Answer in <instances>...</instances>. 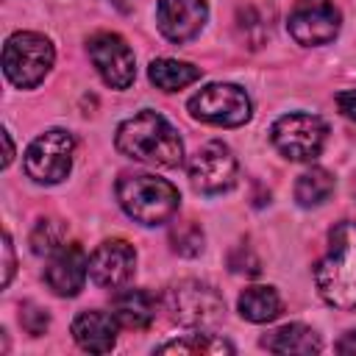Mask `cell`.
Instances as JSON below:
<instances>
[{
	"mask_svg": "<svg viewBox=\"0 0 356 356\" xmlns=\"http://www.w3.org/2000/svg\"><path fill=\"white\" fill-rule=\"evenodd\" d=\"M320 298L334 309H356V220L334 225L325 256L314 270Z\"/></svg>",
	"mask_w": 356,
	"mask_h": 356,
	"instance_id": "1",
	"label": "cell"
},
{
	"mask_svg": "<svg viewBox=\"0 0 356 356\" xmlns=\"http://www.w3.org/2000/svg\"><path fill=\"white\" fill-rule=\"evenodd\" d=\"M117 150L134 161L156 167H178L184 161V145L178 131L156 111H139L117 128Z\"/></svg>",
	"mask_w": 356,
	"mask_h": 356,
	"instance_id": "2",
	"label": "cell"
},
{
	"mask_svg": "<svg viewBox=\"0 0 356 356\" xmlns=\"http://www.w3.org/2000/svg\"><path fill=\"white\" fill-rule=\"evenodd\" d=\"M117 200L131 220L142 225H161L178 211L181 195L164 178L150 172H125L117 181Z\"/></svg>",
	"mask_w": 356,
	"mask_h": 356,
	"instance_id": "3",
	"label": "cell"
},
{
	"mask_svg": "<svg viewBox=\"0 0 356 356\" xmlns=\"http://www.w3.org/2000/svg\"><path fill=\"white\" fill-rule=\"evenodd\" d=\"M53 58H56V53H53V44L47 36L33 33V31H19L6 39L3 72L14 86L31 89L50 72Z\"/></svg>",
	"mask_w": 356,
	"mask_h": 356,
	"instance_id": "4",
	"label": "cell"
},
{
	"mask_svg": "<svg viewBox=\"0 0 356 356\" xmlns=\"http://www.w3.org/2000/svg\"><path fill=\"white\" fill-rule=\"evenodd\" d=\"M325 136H328V125L317 114H306V111L284 114L270 128V139H273L275 150L281 156H286L289 161L317 159L325 145Z\"/></svg>",
	"mask_w": 356,
	"mask_h": 356,
	"instance_id": "5",
	"label": "cell"
},
{
	"mask_svg": "<svg viewBox=\"0 0 356 356\" xmlns=\"http://www.w3.org/2000/svg\"><path fill=\"white\" fill-rule=\"evenodd\" d=\"M167 312L181 325L209 328L222 320L225 300L214 286L203 281H181L167 292Z\"/></svg>",
	"mask_w": 356,
	"mask_h": 356,
	"instance_id": "6",
	"label": "cell"
},
{
	"mask_svg": "<svg viewBox=\"0 0 356 356\" xmlns=\"http://www.w3.org/2000/svg\"><path fill=\"white\" fill-rule=\"evenodd\" d=\"M189 114L209 125L236 128L250 120V97L236 83H209L189 97Z\"/></svg>",
	"mask_w": 356,
	"mask_h": 356,
	"instance_id": "7",
	"label": "cell"
},
{
	"mask_svg": "<svg viewBox=\"0 0 356 356\" xmlns=\"http://www.w3.org/2000/svg\"><path fill=\"white\" fill-rule=\"evenodd\" d=\"M75 139L64 128H50L39 134L25 150V172L36 184H58L72 170Z\"/></svg>",
	"mask_w": 356,
	"mask_h": 356,
	"instance_id": "8",
	"label": "cell"
},
{
	"mask_svg": "<svg viewBox=\"0 0 356 356\" xmlns=\"http://www.w3.org/2000/svg\"><path fill=\"white\" fill-rule=\"evenodd\" d=\"M189 181L203 195L228 192L236 184V159L231 147L222 142H206L197 147V153L189 159Z\"/></svg>",
	"mask_w": 356,
	"mask_h": 356,
	"instance_id": "9",
	"label": "cell"
},
{
	"mask_svg": "<svg viewBox=\"0 0 356 356\" xmlns=\"http://www.w3.org/2000/svg\"><path fill=\"white\" fill-rule=\"evenodd\" d=\"M339 8L334 0H298L295 8L289 11V33L298 44L314 47V44H328L339 33Z\"/></svg>",
	"mask_w": 356,
	"mask_h": 356,
	"instance_id": "10",
	"label": "cell"
},
{
	"mask_svg": "<svg viewBox=\"0 0 356 356\" xmlns=\"http://www.w3.org/2000/svg\"><path fill=\"white\" fill-rule=\"evenodd\" d=\"M89 58L95 64V70L100 72V78L111 86V89H128L136 78V61H134V50L128 47V42L117 33H95L86 44Z\"/></svg>",
	"mask_w": 356,
	"mask_h": 356,
	"instance_id": "11",
	"label": "cell"
},
{
	"mask_svg": "<svg viewBox=\"0 0 356 356\" xmlns=\"http://www.w3.org/2000/svg\"><path fill=\"white\" fill-rule=\"evenodd\" d=\"M136 270V250L125 239H106L89 256V278L97 286L117 289L134 278Z\"/></svg>",
	"mask_w": 356,
	"mask_h": 356,
	"instance_id": "12",
	"label": "cell"
},
{
	"mask_svg": "<svg viewBox=\"0 0 356 356\" xmlns=\"http://www.w3.org/2000/svg\"><path fill=\"white\" fill-rule=\"evenodd\" d=\"M209 17L206 0H159L156 6V22L164 39L184 44L195 39Z\"/></svg>",
	"mask_w": 356,
	"mask_h": 356,
	"instance_id": "13",
	"label": "cell"
},
{
	"mask_svg": "<svg viewBox=\"0 0 356 356\" xmlns=\"http://www.w3.org/2000/svg\"><path fill=\"white\" fill-rule=\"evenodd\" d=\"M86 275H89V256L83 253L81 245H61L58 250L50 253L44 267L47 286L61 298L78 295Z\"/></svg>",
	"mask_w": 356,
	"mask_h": 356,
	"instance_id": "14",
	"label": "cell"
},
{
	"mask_svg": "<svg viewBox=\"0 0 356 356\" xmlns=\"http://www.w3.org/2000/svg\"><path fill=\"white\" fill-rule=\"evenodd\" d=\"M117 317L106 312H81L72 320V339L89 353H108L117 342Z\"/></svg>",
	"mask_w": 356,
	"mask_h": 356,
	"instance_id": "15",
	"label": "cell"
},
{
	"mask_svg": "<svg viewBox=\"0 0 356 356\" xmlns=\"http://www.w3.org/2000/svg\"><path fill=\"white\" fill-rule=\"evenodd\" d=\"M111 314L120 325L142 331L156 317V298L147 289H120L111 298Z\"/></svg>",
	"mask_w": 356,
	"mask_h": 356,
	"instance_id": "16",
	"label": "cell"
},
{
	"mask_svg": "<svg viewBox=\"0 0 356 356\" xmlns=\"http://www.w3.org/2000/svg\"><path fill=\"white\" fill-rule=\"evenodd\" d=\"M261 348H267L273 353H317L323 348V342L309 325L289 323V325H281L273 334H267L261 339Z\"/></svg>",
	"mask_w": 356,
	"mask_h": 356,
	"instance_id": "17",
	"label": "cell"
},
{
	"mask_svg": "<svg viewBox=\"0 0 356 356\" xmlns=\"http://www.w3.org/2000/svg\"><path fill=\"white\" fill-rule=\"evenodd\" d=\"M239 314L250 323H270L281 314V298L273 286H248L239 300Z\"/></svg>",
	"mask_w": 356,
	"mask_h": 356,
	"instance_id": "18",
	"label": "cell"
},
{
	"mask_svg": "<svg viewBox=\"0 0 356 356\" xmlns=\"http://www.w3.org/2000/svg\"><path fill=\"white\" fill-rule=\"evenodd\" d=\"M147 75L161 92H178L184 86L195 83L200 78V70L186 61H175V58H156V61H150Z\"/></svg>",
	"mask_w": 356,
	"mask_h": 356,
	"instance_id": "19",
	"label": "cell"
},
{
	"mask_svg": "<svg viewBox=\"0 0 356 356\" xmlns=\"http://www.w3.org/2000/svg\"><path fill=\"white\" fill-rule=\"evenodd\" d=\"M331 192H334V175L328 170H323V167L306 170L295 184V200L300 206H306V209L325 203L331 197Z\"/></svg>",
	"mask_w": 356,
	"mask_h": 356,
	"instance_id": "20",
	"label": "cell"
},
{
	"mask_svg": "<svg viewBox=\"0 0 356 356\" xmlns=\"http://www.w3.org/2000/svg\"><path fill=\"white\" fill-rule=\"evenodd\" d=\"M159 353H206V356H214V353H234V345L225 342L222 337H214V334H189L184 339H172V342L159 345Z\"/></svg>",
	"mask_w": 356,
	"mask_h": 356,
	"instance_id": "21",
	"label": "cell"
},
{
	"mask_svg": "<svg viewBox=\"0 0 356 356\" xmlns=\"http://www.w3.org/2000/svg\"><path fill=\"white\" fill-rule=\"evenodd\" d=\"M170 245L175 253L181 256H197L203 250V228L195 220H184L175 222L170 228Z\"/></svg>",
	"mask_w": 356,
	"mask_h": 356,
	"instance_id": "22",
	"label": "cell"
},
{
	"mask_svg": "<svg viewBox=\"0 0 356 356\" xmlns=\"http://www.w3.org/2000/svg\"><path fill=\"white\" fill-rule=\"evenodd\" d=\"M64 245V225L58 220H39L31 231V248L36 256H50Z\"/></svg>",
	"mask_w": 356,
	"mask_h": 356,
	"instance_id": "23",
	"label": "cell"
},
{
	"mask_svg": "<svg viewBox=\"0 0 356 356\" xmlns=\"http://www.w3.org/2000/svg\"><path fill=\"white\" fill-rule=\"evenodd\" d=\"M19 323H22V328H25L31 337H42V334L47 331V325H50V317H47L44 309H39V306H33V303H25L22 312H19Z\"/></svg>",
	"mask_w": 356,
	"mask_h": 356,
	"instance_id": "24",
	"label": "cell"
},
{
	"mask_svg": "<svg viewBox=\"0 0 356 356\" xmlns=\"http://www.w3.org/2000/svg\"><path fill=\"white\" fill-rule=\"evenodd\" d=\"M14 275V245H11V236L6 234L3 236V286H8Z\"/></svg>",
	"mask_w": 356,
	"mask_h": 356,
	"instance_id": "25",
	"label": "cell"
},
{
	"mask_svg": "<svg viewBox=\"0 0 356 356\" xmlns=\"http://www.w3.org/2000/svg\"><path fill=\"white\" fill-rule=\"evenodd\" d=\"M337 106H339V111H342L345 117L356 120V89L339 92V95H337Z\"/></svg>",
	"mask_w": 356,
	"mask_h": 356,
	"instance_id": "26",
	"label": "cell"
},
{
	"mask_svg": "<svg viewBox=\"0 0 356 356\" xmlns=\"http://www.w3.org/2000/svg\"><path fill=\"white\" fill-rule=\"evenodd\" d=\"M337 350H339V353H356V331H348V334L337 342Z\"/></svg>",
	"mask_w": 356,
	"mask_h": 356,
	"instance_id": "27",
	"label": "cell"
},
{
	"mask_svg": "<svg viewBox=\"0 0 356 356\" xmlns=\"http://www.w3.org/2000/svg\"><path fill=\"white\" fill-rule=\"evenodd\" d=\"M3 142H6V156H3V167H8V164H11V159H14V145H11V136H8V131H3Z\"/></svg>",
	"mask_w": 356,
	"mask_h": 356,
	"instance_id": "28",
	"label": "cell"
},
{
	"mask_svg": "<svg viewBox=\"0 0 356 356\" xmlns=\"http://www.w3.org/2000/svg\"><path fill=\"white\" fill-rule=\"evenodd\" d=\"M353 195H356V178H353Z\"/></svg>",
	"mask_w": 356,
	"mask_h": 356,
	"instance_id": "29",
	"label": "cell"
}]
</instances>
